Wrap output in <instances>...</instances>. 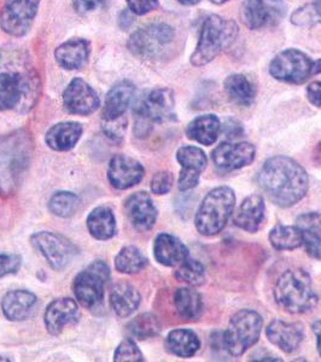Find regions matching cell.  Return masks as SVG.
<instances>
[{"mask_svg": "<svg viewBox=\"0 0 321 362\" xmlns=\"http://www.w3.org/2000/svg\"><path fill=\"white\" fill-rule=\"evenodd\" d=\"M257 182L266 196L280 208L296 206L309 189L308 173L288 156L268 158L259 169Z\"/></svg>", "mask_w": 321, "mask_h": 362, "instance_id": "6da1fadb", "label": "cell"}, {"mask_svg": "<svg viewBox=\"0 0 321 362\" xmlns=\"http://www.w3.org/2000/svg\"><path fill=\"white\" fill-rule=\"evenodd\" d=\"M33 157V140L27 131L18 129L0 136V194L16 191Z\"/></svg>", "mask_w": 321, "mask_h": 362, "instance_id": "7a4b0ae2", "label": "cell"}, {"mask_svg": "<svg viewBox=\"0 0 321 362\" xmlns=\"http://www.w3.org/2000/svg\"><path fill=\"white\" fill-rule=\"evenodd\" d=\"M274 300L288 314L298 315L312 312L317 305L313 281L302 268H290L276 280Z\"/></svg>", "mask_w": 321, "mask_h": 362, "instance_id": "3957f363", "label": "cell"}, {"mask_svg": "<svg viewBox=\"0 0 321 362\" xmlns=\"http://www.w3.org/2000/svg\"><path fill=\"white\" fill-rule=\"evenodd\" d=\"M239 27L235 21L218 15H210L203 23L198 44L191 56V64L203 66L230 49L238 37Z\"/></svg>", "mask_w": 321, "mask_h": 362, "instance_id": "277c9868", "label": "cell"}, {"mask_svg": "<svg viewBox=\"0 0 321 362\" xmlns=\"http://www.w3.org/2000/svg\"><path fill=\"white\" fill-rule=\"evenodd\" d=\"M235 206V191L218 186L206 194L198 208L194 225L204 237L216 235L225 228Z\"/></svg>", "mask_w": 321, "mask_h": 362, "instance_id": "5b68a950", "label": "cell"}, {"mask_svg": "<svg viewBox=\"0 0 321 362\" xmlns=\"http://www.w3.org/2000/svg\"><path fill=\"white\" fill-rule=\"evenodd\" d=\"M175 98L173 90L169 88H156L139 99L134 107L136 116V134L148 136L153 124H163L175 117Z\"/></svg>", "mask_w": 321, "mask_h": 362, "instance_id": "8992f818", "label": "cell"}, {"mask_svg": "<svg viewBox=\"0 0 321 362\" xmlns=\"http://www.w3.org/2000/svg\"><path fill=\"white\" fill-rule=\"evenodd\" d=\"M264 326V319L255 310L242 309L230 317L223 334V346L230 356H242L255 346Z\"/></svg>", "mask_w": 321, "mask_h": 362, "instance_id": "52a82bcc", "label": "cell"}, {"mask_svg": "<svg viewBox=\"0 0 321 362\" xmlns=\"http://www.w3.org/2000/svg\"><path fill=\"white\" fill-rule=\"evenodd\" d=\"M175 40V30L167 23H150L131 35L128 49L136 57L155 59L170 49Z\"/></svg>", "mask_w": 321, "mask_h": 362, "instance_id": "ba28073f", "label": "cell"}, {"mask_svg": "<svg viewBox=\"0 0 321 362\" xmlns=\"http://www.w3.org/2000/svg\"><path fill=\"white\" fill-rule=\"evenodd\" d=\"M315 61L297 49L281 51L269 64V74L278 81L300 85L315 75Z\"/></svg>", "mask_w": 321, "mask_h": 362, "instance_id": "9c48e42d", "label": "cell"}, {"mask_svg": "<svg viewBox=\"0 0 321 362\" xmlns=\"http://www.w3.org/2000/svg\"><path fill=\"white\" fill-rule=\"evenodd\" d=\"M109 278L110 269L102 259L92 262L86 269L80 272L73 285L78 303L86 308L97 307L103 300L104 288Z\"/></svg>", "mask_w": 321, "mask_h": 362, "instance_id": "30bf717a", "label": "cell"}, {"mask_svg": "<svg viewBox=\"0 0 321 362\" xmlns=\"http://www.w3.org/2000/svg\"><path fill=\"white\" fill-rule=\"evenodd\" d=\"M30 242L54 271H61L78 254V247L64 235L42 230L30 237Z\"/></svg>", "mask_w": 321, "mask_h": 362, "instance_id": "8fae6325", "label": "cell"}, {"mask_svg": "<svg viewBox=\"0 0 321 362\" xmlns=\"http://www.w3.org/2000/svg\"><path fill=\"white\" fill-rule=\"evenodd\" d=\"M286 11L284 0H244L240 15L247 28L257 30L279 25Z\"/></svg>", "mask_w": 321, "mask_h": 362, "instance_id": "7c38bea8", "label": "cell"}, {"mask_svg": "<svg viewBox=\"0 0 321 362\" xmlns=\"http://www.w3.org/2000/svg\"><path fill=\"white\" fill-rule=\"evenodd\" d=\"M40 0H6L0 13V27L13 37L28 33L37 16Z\"/></svg>", "mask_w": 321, "mask_h": 362, "instance_id": "4fadbf2b", "label": "cell"}, {"mask_svg": "<svg viewBox=\"0 0 321 362\" xmlns=\"http://www.w3.org/2000/svg\"><path fill=\"white\" fill-rule=\"evenodd\" d=\"M255 157V146L247 141L221 143L211 153L215 167L223 173H230L250 165Z\"/></svg>", "mask_w": 321, "mask_h": 362, "instance_id": "5bb4252c", "label": "cell"}, {"mask_svg": "<svg viewBox=\"0 0 321 362\" xmlns=\"http://www.w3.org/2000/svg\"><path fill=\"white\" fill-rule=\"evenodd\" d=\"M63 104L70 114L87 116L100 107V99L98 93L85 80L75 78L63 93Z\"/></svg>", "mask_w": 321, "mask_h": 362, "instance_id": "9a60e30c", "label": "cell"}, {"mask_svg": "<svg viewBox=\"0 0 321 362\" xmlns=\"http://www.w3.org/2000/svg\"><path fill=\"white\" fill-rule=\"evenodd\" d=\"M143 165L132 157L116 155L107 165V179L112 187L117 189H131L138 185L144 177Z\"/></svg>", "mask_w": 321, "mask_h": 362, "instance_id": "2e32d148", "label": "cell"}, {"mask_svg": "<svg viewBox=\"0 0 321 362\" xmlns=\"http://www.w3.org/2000/svg\"><path fill=\"white\" fill-rule=\"evenodd\" d=\"M124 210L131 225L139 232H148L156 223L158 211L153 198L146 192L129 196L124 203Z\"/></svg>", "mask_w": 321, "mask_h": 362, "instance_id": "e0dca14e", "label": "cell"}, {"mask_svg": "<svg viewBox=\"0 0 321 362\" xmlns=\"http://www.w3.org/2000/svg\"><path fill=\"white\" fill-rule=\"evenodd\" d=\"M266 336L273 346L283 350L286 354H291L300 346L305 338V331L303 326L298 322H286L274 319L267 326Z\"/></svg>", "mask_w": 321, "mask_h": 362, "instance_id": "ac0fdd59", "label": "cell"}, {"mask_svg": "<svg viewBox=\"0 0 321 362\" xmlns=\"http://www.w3.org/2000/svg\"><path fill=\"white\" fill-rule=\"evenodd\" d=\"M28 78L18 73H0V110H10L23 103L30 92Z\"/></svg>", "mask_w": 321, "mask_h": 362, "instance_id": "d6986e66", "label": "cell"}, {"mask_svg": "<svg viewBox=\"0 0 321 362\" xmlns=\"http://www.w3.org/2000/svg\"><path fill=\"white\" fill-rule=\"evenodd\" d=\"M78 317V303L71 298H57L52 300L46 308L44 321L51 334H59L70 322H74Z\"/></svg>", "mask_w": 321, "mask_h": 362, "instance_id": "ffe728a7", "label": "cell"}, {"mask_svg": "<svg viewBox=\"0 0 321 362\" xmlns=\"http://www.w3.org/2000/svg\"><path fill=\"white\" fill-rule=\"evenodd\" d=\"M153 255L158 264L165 267H175L189 259V249L175 235L160 233L155 239Z\"/></svg>", "mask_w": 321, "mask_h": 362, "instance_id": "44dd1931", "label": "cell"}, {"mask_svg": "<svg viewBox=\"0 0 321 362\" xmlns=\"http://www.w3.org/2000/svg\"><path fill=\"white\" fill-rule=\"evenodd\" d=\"M37 298L28 290L8 291L1 300V310L10 321H23L33 314Z\"/></svg>", "mask_w": 321, "mask_h": 362, "instance_id": "7402d4cb", "label": "cell"}, {"mask_svg": "<svg viewBox=\"0 0 321 362\" xmlns=\"http://www.w3.org/2000/svg\"><path fill=\"white\" fill-rule=\"evenodd\" d=\"M302 245L310 257L321 261V213L310 211L297 218Z\"/></svg>", "mask_w": 321, "mask_h": 362, "instance_id": "603a6c76", "label": "cell"}, {"mask_svg": "<svg viewBox=\"0 0 321 362\" xmlns=\"http://www.w3.org/2000/svg\"><path fill=\"white\" fill-rule=\"evenodd\" d=\"M264 211L266 204L264 197L259 194H252L245 198L239 206L233 218V223L240 230L254 233L259 230L264 223Z\"/></svg>", "mask_w": 321, "mask_h": 362, "instance_id": "cb8c5ba5", "label": "cell"}, {"mask_svg": "<svg viewBox=\"0 0 321 362\" xmlns=\"http://www.w3.org/2000/svg\"><path fill=\"white\" fill-rule=\"evenodd\" d=\"M136 93V87L129 81H121L116 83L109 90L103 107V119H119L124 116L128 107L132 103Z\"/></svg>", "mask_w": 321, "mask_h": 362, "instance_id": "d4e9b609", "label": "cell"}, {"mask_svg": "<svg viewBox=\"0 0 321 362\" xmlns=\"http://www.w3.org/2000/svg\"><path fill=\"white\" fill-rule=\"evenodd\" d=\"M83 136V126L78 122H59L46 132L45 141L54 151H68L78 144Z\"/></svg>", "mask_w": 321, "mask_h": 362, "instance_id": "484cf974", "label": "cell"}, {"mask_svg": "<svg viewBox=\"0 0 321 362\" xmlns=\"http://www.w3.org/2000/svg\"><path fill=\"white\" fill-rule=\"evenodd\" d=\"M90 54V44L85 39H70L54 51V58L63 69L75 70L86 63Z\"/></svg>", "mask_w": 321, "mask_h": 362, "instance_id": "4316f807", "label": "cell"}, {"mask_svg": "<svg viewBox=\"0 0 321 362\" xmlns=\"http://www.w3.org/2000/svg\"><path fill=\"white\" fill-rule=\"evenodd\" d=\"M221 132V122L218 116L213 114L201 115L192 119L186 128V136L199 144H214L218 139V133Z\"/></svg>", "mask_w": 321, "mask_h": 362, "instance_id": "83f0119b", "label": "cell"}, {"mask_svg": "<svg viewBox=\"0 0 321 362\" xmlns=\"http://www.w3.org/2000/svg\"><path fill=\"white\" fill-rule=\"evenodd\" d=\"M223 90L232 103L249 107L255 102V83L243 74H232L225 80Z\"/></svg>", "mask_w": 321, "mask_h": 362, "instance_id": "f1b7e54d", "label": "cell"}, {"mask_svg": "<svg viewBox=\"0 0 321 362\" xmlns=\"http://www.w3.org/2000/svg\"><path fill=\"white\" fill-rule=\"evenodd\" d=\"M165 348L177 358H189L199 350L201 341L192 329H173L165 338Z\"/></svg>", "mask_w": 321, "mask_h": 362, "instance_id": "f546056e", "label": "cell"}, {"mask_svg": "<svg viewBox=\"0 0 321 362\" xmlns=\"http://www.w3.org/2000/svg\"><path fill=\"white\" fill-rule=\"evenodd\" d=\"M140 293L133 285L117 283L110 291V305L119 317L132 315L140 305Z\"/></svg>", "mask_w": 321, "mask_h": 362, "instance_id": "4dcf8cb0", "label": "cell"}, {"mask_svg": "<svg viewBox=\"0 0 321 362\" xmlns=\"http://www.w3.org/2000/svg\"><path fill=\"white\" fill-rule=\"evenodd\" d=\"M90 235L98 240H107L116 233V218L109 206H97L87 218Z\"/></svg>", "mask_w": 321, "mask_h": 362, "instance_id": "1f68e13d", "label": "cell"}, {"mask_svg": "<svg viewBox=\"0 0 321 362\" xmlns=\"http://www.w3.org/2000/svg\"><path fill=\"white\" fill-rule=\"evenodd\" d=\"M174 305L179 317L187 321H196L202 317V296L194 288H177L174 293Z\"/></svg>", "mask_w": 321, "mask_h": 362, "instance_id": "d6a6232c", "label": "cell"}, {"mask_svg": "<svg viewBox=\"0 0 321 362\" xmlns=\"http://www.w3.org/2000/svg\"><path fill=\"white\" fill-rule=\"evenodd\" d=\"M269 242L276 250L293 251L302 247V238L296 226L276 225L269 232Z\"/></svg>", "mask_w": 321, "mask_h": 362, "instance_id": "836d02e7", "label": "cell"}, {"mask_svg": "<svg viewBox=\"0 0 321 362\" xmlns=\"http://www.w3.org/2000/svg\"><path fill=\"white\" fill-rule=\"evenodd\" d=\"M148 266V259L138 247L128 245L119 250L115 257V267L119 273L136 274Z\"/></svg>", "mask_w": 321, "mask_h": 362, "instance_id": "e575fe53", "label": "cell"}, {"mask_svg": "<svg viewBox=\"0 0 321 362\" xmlns=\"http://www.w3.org/2000/svg\"><path fill=\"white\" fill-rule=\"evenodd\" d=\"M160 320L153 313H143L134 317L127 325L128 332L140 341L158 336L160 332Z\"/></svg>", "mask_w": 321, "mask_h": 362, "instance_id": "d590c367", "label": "cell"}, {"mask_svg": "<svg viewBox=\"0 0 321 362\" xmlns=\"http://www.w3.org/2000/svg\"><path fill=\"white\" fill-rule=\"evenodd\" d=\"M177 160L182 165V172L202 174L206 168V153L197 146H182L177 153Z\"/></svg>", "mask_w": 321, "mask_h": 362, "instance_id": "8d00e7d4", "label": "cell"}, {"mask_svg": "<svg viewBox=\"0 0 321 362\" xmlns=\"http://www.w3.org/2000/svg\"><path fill=\"white\" fill-rule=\"evenodd\" d=\"M81 201L76 194L66 191L54 194L49 202V209L58 218H70L78 211Z\"/></svg>", "mask_w": 321, "mask_h": 362, "instance_id": "74e56055", "label": "cell"}, {"mask_svg": "<svg viewBox=\"0 0 321 362\" xmlns=\"http://www.w3.org/2000/svg\"><path fill=\"white\" fill-rule=\"evenodd\" d=\"M175 278L189 286H199L206 281V267L199 261L186 259L175 272Z\"/></svg>", "mask_w": 321, "mask_h": 362, "instance_id": "f35d334b", "label": "cell"}, {"mask_svg": "<svg viewBox=\"0 0 321 362\" xmlns=\"http://www.w3.org/2000/svg\"><path fill=\"white\" fill-rule=\"evenodd\" d=\"M114 361L141 362L144 361V356H143V353L140 351L139 348L136 346L134 341L127 338V339L121 341L119 346L116 348Z\"/></svg>", "mask_w": 321, "mask_h": 362, "instance_id": "ab89813d", "label": "cell"}, {"mask_svg": "<svg viewBox=\"0 0 321 362\" xmlns=\"http://www.w3.org/2000/svg\"><path fill=\"white\" fill-rule=\"evenodd\" d=\"M174 177L173 174L170 172H160V173L155 174L151 180V191L153 194H168L169 191L173 187Z\"/></svg>", "mask_w": 321, "mask_h": 362, "instance_id": "60d3db41", "label": "cell"}, {"mask_svg": "<svg viewBox=\"0 0 321 362\" xmlns=\"http://www.w3.org/2000/svg\"><path fill=\"white\" fill-rule=\"evenodd\" d=\"M21 256L15 254H0V279L16 273L21 267Z\"/></svg>", "mask_w": 321, "mask_h": 362, "instance_id": "b9f144b4", "label": "cell"}, {"mask_svg": "<svg viewBox=\"0 0 321 362\" xmlns=\"http://www.w3.org/2000/svg\"><path fill=\"white\" fill-rule=\"evenodd\" d=\"M103 131L109 138L112 140H119L121 141L124 138V131H126V119L122 117L116 119H103Z\"/></svg>", "mask_w": 321, "mask_h": 362, "instance_id": "7bdbcfd3", "label": "cell"}, {"mask_svg": "<svg viewBox=\"0 0 321 362\" xmlns=\"http://www.w3.org/2000/svg\"><path fill=\"white\" fill-rule=\"evenodd\" d=\"M127 5L131 13L143 16L157 8L158 0H127Z\"/></svg>", "mask_w": 321, "mask_h": 362, "instance_id": "ee69618b", "label": "cell"}, {"mask_svg": "<svg viewBox=\"0 0 321 362\" xmlns=\"http://www.w3.org/2000/svg\"><path fill=\"white\" fill-rule=\"evenodd\" d=\"M221 131L228 139H235L243 136L244 127L238 119H227L223 122V126H221Z\"/></svg>", "mask_w": 321, "mask_h": 362, "instance_id": "f6af8a7d", "label": "cell"}, {"mask_svg": "<svg viewBox=\"0 0 321 362\" xmlns=\"http://www.w3.org/2000/svg\"><path fill=\"white\" fill-rule=\"evenodd\" d=\"M199 177H201V174L187 173V172L180 170V175H179V180H177V187L182 192L194 189L199 182Z\"/></svg>", "mask_w": 321, "mask_h": 362, "instance_id": "bcb514c9", "label": "cell"}, {"mask_svg": "<svg viewBox=\"0 0 321 362\" xmlns=\"http://www.w3.org/2000/svg\"><path fill=\"white\" fill-rule=\"evenodd\" d=\"M307 98L314 107H321V81H314L307 87Z\"/></svg>", "mask_w": 321, "mask_h": 362, "instance_id": "7dc6e473", "label": "cell"}, {"mask_svg": "<svg viewBox=\"0 0 321 362\" xmlns=\"http://www.w3.org/2000/svg\"><path fill=\"white\" fill-rule=\"evenodd\" d=\"M74 8L78 13H86L93 11L103 4L104 0H73Z\"/></svg>", "mask_w": 321, "mask_h": 362, "instance_id": "c3c4849f", "label": "cell"}, {"mask_svg": "<svg viewBox=\"0 0 321 362\" xmlns=\"http://www.w3.org/2000/svg\"><path fill=\"white\" fill-rule=\"evenodd\" d=\"M313 332L317 336V353L321 356V320L315 321L313 324Z\"/></svg>", "mask_w": 321, "mask_h": 362, "instance_id": "681fc988", "label": "cell"}, {"mask_svg": "<svg viewBox=\"0 0 321 362\" xmlns=\"http://www.w3.org/2000/svg\"><path fill=\"white\" fill-rule=\"evenodd\" d=\"M313 10L314 23H321V1H315L312 4Z\"/></svg>", "mask_w": 321, "mask_h": 362, "instance_id": "f907efd6", "label": "cell"}, {"mask_svg": "<svg viewBox=\"0 0 321 362\" xmlns=\"http://www.w3.org/2000/svg\"><path fill=\"white\" fill-rule=\"evenodd\" d=\"M179 3H182V5H187V6H192L196 5L201 1V0H177Z\"/></svg>", "mask_w": 321, "mask_h": 362, "instance_id": "816d5d0a", "label": "cell"}, {"mask_svg": "<svg viewBox=\"0 0 321 362\" xmlns=\"http://www.w3.org/2000/svg\"><path fill=\"white\" fill-rule=\"evenodd\" d=\"M314 69H315V75L320 74L321 73V59H317L315 64H314Z\"/></svg>", "mask_w": 321, "mask_h": 362, "instance_id": "f5cc1de1", "label": "cell"}, {"mask_svg": "<svg viewBox=\"0 0 321 362\" xmlns=\"http://www.w3.org/2000/svg\"><path fill=\"white\" fill-rule=\"evenodd\" d=\"M210 1H211L213 4L221 5L225 4V3H227L228 0H210Z\"/></svg>", "mask_w": 321, "mask_h": 362, "instance_id": "db71d44e", "label": "cell"}, {"mask_svg": "<svg viewBox=\"0 0 321 362\" xmlns=\"http://www.w3.org/2000/svg\"><path fill=\"white\" fill-rule=\"evenodd\" d=\"M317 1H321V0H317Z\"/></svg>", "mask_w": 321, "mask_h": 362, "instance_id": "11a10c76", "label": "cell"}]
</instances>
